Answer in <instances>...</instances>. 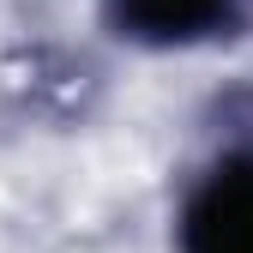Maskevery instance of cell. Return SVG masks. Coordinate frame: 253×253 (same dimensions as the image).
I'll return each instance as SVG.
<instances>
[{
  "instance_id": "cell-1",
  "label": "cell",
  "mask_w": 253,
  "mask_h": 253,
  "mask_svg": "<svg viewBox=\"0 0 253 253\" xmlns=\"http://www.w3.org/2000/svg\"><path fill=\"white\" fill-rule=\"evenodd\" d=\"M181 253H253V151L199 175L181 205Z\"/></svg>"
},
{
  "instance_id": "cell-2",
  "label": "cell",
  "mask_w": 253,
  "mask_h": 253,
  "mask_svg": "<svg viewBox=\"0 0 253 253\" xmlns=\"http://www.w3.org/2000/svg\"><path fill=\"white\" fill-rule=\"evenodd\" d=\"M241 12H247V0H109V24L151 48L229 37L241 24Z\"/></svg>"
}]
</instances>
